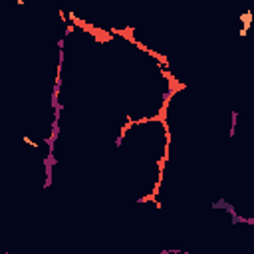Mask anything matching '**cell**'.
I'll return each mask as SVG.
<instances>
[{
	"label": "cell",
	"mask_w": 254,
	"mask_h": 254,
	"mask_svg": "<svg viewBox=\"0 0 254 254\" xmlns=\"http://www.w3.org/2000/svg\"><path fill=\"white\" fill-rule=\"evenodd\" d=\"M240 20H242V28H240V36H242V38H244L246 36V32H248V26L252 24V14H250V12H246V14H242V16H238Z\"/></svg>",
	"instance_id": "6da1fadb"
}]
</instances>
